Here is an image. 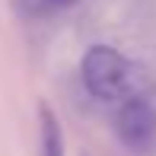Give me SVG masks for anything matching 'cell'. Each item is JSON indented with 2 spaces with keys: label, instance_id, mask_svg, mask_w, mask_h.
<instances>
[{
  "label": "cell",
  "instance_id": "obj_3",
  "mask_svg": "<svg viewBox=\"0 0 156 156\" xmlns=\"http://www.w3.org/2000/svg\"><path fill=\"white\" fill-rule=\"evenodd\" d=\"M38 134H41V156H64V131L48 102H38Z\"/></svg>",
  "mask_w": 156,
  "mask_h": 156
},
{
  "label": "cell",
  "instance_id": "obj_1",
  "mask_svg": "<svg viewBox=\"0 0 156 156\" xmlns=\"http://www.w3.org/2000/svg\"><path fill=\"white\" fill-rule=\"evenodd\" d=\"M83 86L89 96L102 102H124V99H147L153 89V80L140 64L127 61L121 51L108 45H93L83 54L80 64Z\"/></svg>",
  "mask_w": 156,
  "mask_h": 156
},
{
  "label": "cell",
  "instance_id": "obj_2",
  "mask_svg": "<svg viewBox=\"0 0 156 156\" xmlns=\"http://www.w3.org/2000/svg\"><path fill=\"white\" fill-rule=\"evenodd\" d=\"M115 134L131 150H147L156 140V108L150 99H124L115 112Z\"/></svg>",
  "mask_w": 156,
  "mask_h": 156
},
{
  "label": "cell",
  "instance_id": "obj_4",
  "mask_svg": "<svg viewBox=\"0 0 156 156\" xmlns=\"http://www.w3.org/2000/svg\"><path fill=\"white\" fill-rule=\"evenodd\" d=\"M76 0H29L32 10H67V6H73Z\"/></svg>",
  "mask_w": 156,
  "mask_h": 156
}]
</instances>
